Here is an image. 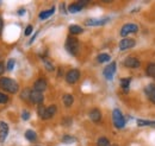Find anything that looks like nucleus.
<instances>
[{
    "label": "nucleus",
    "instance_id": "nucleus-1",
    "mask_svg": "<svg viewBox=\"0 0 155 146\" xmlns=\"http://www.w3.org/2000/svg\"><path fill=\"white\" fill-rule=\"evenodd\" d=\"M0 88H2L4 90L8 91V93H17L18 91V84L16 81H13L12 78H8V77H1L0 78Z\"/></svg>",
    "mask_w": 155,
    "mask_h": 146
},
{
    "label": "nucleus",
    "instance_id": "nucleus-2",
    "mask_svg": "<svg viewBox=\"0 0 155 146\" xmlns=\"http://www.w3.org/2000/svg\"><path fill=\"white\" fill-rule=\"evenodd\" d=\"M66 50L72 56H77L79 52V40L75 37H68L66 40Z\"/></svg>",
    "mask_w": 155,
    "mask_h": 146
},
{
    "label": "nucleus",
    "instance_id": "nucleus-3",
    "mask_svg": "<svg viewBox=\"0 0 155 146\" xmlns=\"http://www.w3.org/2000/svg\"><path fill=\"white\" fill-rule=\"evenodd\" d=\"M112 121L116 128H123L125 126V119L118 108H115L112 112Z\"/></svg>",
    "mask_w": 155,
    "mask_h": 146
},
{
    "label": "nucleus",
    "instance_id": "nucleus-4",
    "mask_svg": "<svg viewBox=\"0 0 155 146\" xmlns=\"http://www.w3.org/2000/svg\"><path fill=\"white\" fill-rule=\"evenodd\" d=\"M138 31V26L136 24H133V23H129V24H125L123 25L122 30H120V36L122 37H125L130 33H135Z\"/></svg>",
    "mask_w": 155,
    "mask_h": 146
},
{
    "label": "nucleus",
    "instance_id": "nucleus-5",
    "mask_svg": "<svg viewBox=\"0 0 155 146\" xmlns=\"http://www.w3.org/2000/svg\"><path fill=\"white\" fill-rule=\"evenodd\" d=\"M79 78H80V71L77 70V69H72V70H69L68 73L66 74V81L69 84L75 83Z\"/></svg>",
    "mask_w": 155,
    "mask_h": 146
},
{
    "label": "nucleus",
    "instance_id": "nucleus-6",
    "mask_svg": "<svg viewBox=\"0 0 155 146\" xmlns=\"http://www.w3.org/2000/svg\"><path fill=\"white\" fill-rule=\"evenodd\" d=\"M115 73H116V62H112L109 65H106L105 69H104V71H103L106 80H112Z\"/></svg>",
    "mask_w": 155,
    "mask_h": 146
},
{
    "label": "nucleus",
    "instance_id": "nucleus-7",
    "mask_svg": "<svg viewBox=\"0 0 155 146\" xmlns=\"http://www.w3.org/2000/svg\"><path fill=\"white\" fill-rule=\"evenodd\" d=\"M123 64L127 67V68H130V69H136L140 67V61L135 58V57H127L123 62Z\"/></svg>",
    "mask_w": 155,
    "mask_h": 146
},
{
    "label": "nucleus",
    "instance_id": "nucleus-8",
    "mask_svg": "<svg viewBox=\"0 0 155 146\" xmlns=\"http://www.w3.org/2000/svg\"><path fill=\"white\" fill-rule=\"evenodd\" d=\"M87 4H88V1H78V2H74V4L69 5L68 11H69L71 13H77V12H80V11L84 8V6H85V5H87Z\"/></svg>",
    "mask_w": 155,
    "mask_h": 146
},
{
    "label": "nucleus",
    "instance_id": "nucleus-9",
    "mask_svg": "<svg viewBox=\"0 0 155 146\" xmlns=\"http://www.w3.org/2000/svg\"><path fill=\"white\" fill-rule=\"evenodd\" d=\"M136 44V42L134 39H130V38H124L119 42V49L120 50H127V49H130V48H134Z\"/></svg>",
    "mask_w": 155,
    "mask_h": 146
},
{
    "label": "nucleus",
    "instance_id": "nucleus-10",
    "mask_svg": "<svg viewBox=\"0 0 155 146\" xmlns=\"http://www.w3.org/2000/svg\"><path fill=\"white\" fill-rule=\"evenodd\" d=\"M30 100L31 102L34 103H37V105H42L43 100H44V96L41 91H36V90H31V94H30Z\"/></svg>",
    "mask_w": 155,
    "mask_h": 146
},
{
    "label": "nucleus",
    "instance_id": "nucleus-11",
    "mask_svg": "<svg viewBox=\"0 0 155 146\" xmlns=\"http://www.w3.org/2000/svg\"><path fill=\"white\" fill-rule=\"evenodd\" d=\"M144 93L148 96V99L155 105V84H148L144 88Z\"/></svg>",
    "mask_w": 155,
    "mask_h": 146
},
{
    "label": "nucleus",
    "instance_id": "nucleus-12",
    "mask_svg": "<svg viewBox=\"0 0 155 146\" xmlns=\"http://www.w3.org/2000/svg\"><path fill=\"white\" fill-rule=\"evenodd\" d=\"M7 134H8V126L6 122L4 121H0V141L4 143L5 139L7 138Z\"/></svg>",
    "mask_w": 155,
    "mask_h": 146
},
{
    "label": "nucleus",
    "instance_id": "nucleus-13",
    "mask_svg": "<svg viewBox=\"0 0 155 146\" xmlns=\"http://www.w3.org/2000/svg\"><path fill=\"white\" fill-rule=\"evenodd\" d=\"M45 88H47V81L44 78H38L34 84V90L36 91L42 93L43 90H45Z\"/></svg>",
    "mask_w": 155,
    "mask_h": 146
},
{
    "label": "nucleus",
    "instance_id": "nucleus-14",
    "mask_svg": "<svg viewBox=\"0 0 155 146\" xmlns=\"http://www.w3.org/2000/svg\"><path fill=\"white\" fill-rule=\"evenodd\" d=\"M109 21V18L105 19H87L85 21L86 25H90V26H97V25H104Z\"/></svg>",
    "mask_w": 155,
    "mask_h": 146
},
{
    "label": "nucleus",
    "instance_id": "nucleus-15",
    "mask_svg": "<svg viewBox=\"0 0 155 146\" xmlns=\"http://www.w3.org/2000/svg\"><path fill=\"white\" fill-rule=\"evenodd\" d=\"M90 119H91L93 122H99L100 119H101V113H100V110H97V108L91 110V112H90Z\"/></svg>",
    "mask_w": 155,
    "mask_h": 146
},
{
    "label": "nucleus",
    "instance_id": "nucleus-16",
    "mask_svg": "<svg viewBox=\"0 0 155 146\" xmlns=\"http://www.w3.org/2000/svg\"><path fill=\"white\" fill-rule=\"evenodd\" d=\"M56 110H58V108H56V106H49L47 110H45V113H44V116L42 118V119H50V118H53L54 115H55V113H56Z\"/></svg>",
    "mask_w": 155,
    "mask_h": 146
},
{
    "label": "nucleus",
    "instance_id": "nucleus-17",
    "mask_svg": "<svg viewBox=\"0 0 155 146\" xmlns=\"http://www.w3.org/2000/svg\"><path fill=\"white\" fill-rule=\"evenodd\" d=\"M54 12H55V7H51V8L47 10V11H42V12L39 13V19H41V20L48 19L50 16H53V14H54Z\"/></svg>",
    "mask_w": 155,
    "mask_h": 146
},
{
    "label": "nucleus",
    "instance_id": "nucleus-18",
    "mask_svg": "<svg viewBox=\"0 0 155 146\" xmlns=\"http://www.w3.org/2000/svg\"><path fill=\"white\" fill-rule=\"evenodd\" d=\"M146 73L149 77L154 78L155 80V63H149L146 68Z\"/></svg>",
    "mask_w": 155,
    "mask_h": 146
},
{
    "label": "nucleus",
    "instance_id": "nucleus-19",
    "mask_svg": "<svg viewBox=\"0 0 155 146\" xmlns=\"http://www.w3.org/2000/svg\"><path fill=\"white\" fill-rule=\"evenodd\" d=\"M137 126H150V127L155 128V121L152 120H143V119H138L137 120Z\"/></svg>",
    "mask_w": 155,
    "mask_h": 146
},
{
    "label": "nucleus",
    "instance_id": "nucleus-20",
    "mask_svg": "<svg viewBox=\"0 0 155 146\" xmlns=\"http://www.w3.org/2000/svg\"><path fill=\"white\" fill-rule=\"evenodd\" d=\"M73 101H74V99L71 94H64L63 95V103H64L66 107H71L73 105Z\"/></svg>",
    "mask_w": 155,
    "mask_h": 146
},
{
    "label": "nucleus",
    "instance_id": "nucleus-21",
    "mask_svg": "<svg viewBox=\"0 0 155 146\" xmlns=\"http://www.w3.org/2000/svg\"><path fill=\"white\" fill-rule=\"evenodd\" d=\"M25 138H26L28 140H30V141H35V140L37 139V134H36V132H34V131H31V129H28V131L25 132Z\"/></svg>",
    "mask_w": 155,
    "mask_h": 146
},
{
    "label": "nucleus",
    "instance_id": "nucleus-22",
    "mask_svg": "<svg viewBox=\"0 0 155 146\" xmlns=\"http://www.w3.org/2000/svg\"><path fill=\"white\" fill-rule=\"evenodd\" d=\"M84 30H82V27H80L79 25H71L69 26V32L72 33V35H79V33H81Z\"/></svg>",
    "mask_w": 155,
    "mask_h": 146
},
{
    "label": "nucleus",
    "instance_id": "nucleus-23",
    "mask_svg": "<svg viewBox=\"0 0 155 146\" xmlns=\"http://www.w3.org/2000/svg\"><path fill=\"white\" fill-rule=\"evenodd\" d=\"M97 146H110V141H109V139H107V138L101 137V138H99V139H98Z\"/></svg>",
    "mask_w": 155,
    "mask_h": 146
},
{
    "label": "nucleus",
    "instance_id": "nucleus-24",
    "mask_svg": "<svg viewBox=\"0 0 155 146\" xmlns=\"http://www.w3.org/2000/svg\"><path fill=\"white\" fill-rule=\"evenodd\" d=\"M98 62L99 63H104V62H109L110 61V55L109 54H100L98 56Z\"/></svg>",
    "mask_w": 155,
    "mask_h": 146
},
{
    "label": "nucleus",
    "instance_id": "nucleus-25",
    "mask_svg": "<svg viewBox=\"0 0 155 146\" xmlns=\"http://www.w3.org/2000/svg\"><path fill=\"white\" fill-rule=\"evenodd\" d=\"M130 82H131V78H122L120 80V86H122V88H124L125 90L129 88V86H130Z\"/></svg>",
    "mask_w": 155,
    "mask_h": 146
},
{
    "label": "nucleus",
    "instance_id": "nucleus-26",
    "mask_svg": "<svg viewBox=\"0 0 155 146\" xmlns=\"http://www.w3.org/2000/svg\"><path fill=\"white\" fill-rule=\"evenodd\" d=\"M62 141H63L64 144H71V143H74V141H75V138H74V137H71V135H64V137L62 138Z\"/></svg>",
    "mask_w": 155,
    "mask_h": 146
},
{
    "label": "nucleus",
    "instance_id": "nucleus-27",
    "mask_svg": "<svg viewBox=\"0 0 155 146\" xmlns=\"http://www.w3.org/2000/svg\"><path fill=\"white\" fill-rule=\"evenodd\" d=\"M7 101H8V96H7L6 94H4V93H0V103L4 105V103H6Z\"/></svg>",
    "mask_w": 155,
    "mask_h": 146
},
{
    "label": "nucleus",
    "instance_id": "nucleus-28",
    "mask_svg": "<svg viewBox=\"0 0 155 146\" xmlns=\"http://www.w3.org/2000/svg\"><path fill=\"white\" fill-rule=\"evenodd\" d=\"M15 64H16V62H15V59H8V62H7V67H6V69L7 70H12L13 68H15Z\"/></svg>",
    "mask_w": 155,
    "mask_h": 146
},
{
    "label": "nucleus",
    "instance_id": "nucleus-29",
    "mask_svg": "<svg viewBox=\"0 0 155 146\" xmlns=\"http://www.w3.org/2000/svg\"><path fill=\"white\" fill-rule=\"evenodd\" d=\"M30 94H31V90L30 89H25V90H23L21 93V99H30Z\"/></svg>",
    "mask_w": 155,
    "mask_h": 146
},
{
    "label": "nucleus",
    "instance_id": "nucleus-30",
    "mask_svg": "<svg viewBox=\"0 0 155 146\" xmlns=\"http://www.w3.org/2000/svg\"><path fill=\"white\" fill-rule=\"evenodd\" d=\"M44 64H45L47 70H49V71H53V70H54V65H53L48 59H44Z\"/></svg>",
    "mask_w": 155,
    "mask_h": 146
},
{
    "label": "nucleus",
    "instance_id": "nucleus-31",
    "mask_svg": "<svg viewBox=\"0 0 155 146\" xmlns=\"http://www.w3.org/2000/svg\"><path fill=\"white\" fill-rule=\"evenodd\" d=\"M45 110H47V108H45L43 105H39V106H38V115L41 116V118H43V116H44Z\"/></svg>",
    "mask_w": 155,
    "mask_h": 146
},
{
    "label": "nucleus",
    "instance_id": "nucleus-32",
    "mask_svg": "<svg viewBox=\"0 0 155 146\" xmlns=\"http://www.w3.org/2000/svg\"><path fill=\"white\" fill-rule=\"evenodd\" d=\"M31 32H32V25H28V26H26V29H25L24 35H25V36H30V35H31Z\"/></svg>",
    "mask_w": 155,
    "mask_h": 146
},
{
    "label": "nucleus",
    "instance_id": "nucleus-33",
    "mask_svg": "<svg viewBox=\"0 0 155 146\" xmlns=\"http://www.w3.org/2000/svg\"><path fill=\"white\" fill-rule=\"evenodd\" d=\"M29 118H30L29 112H28V110H24V112H23V114H21V119H23V120H28Z\"/></svg>",
    "mask_w": 155,
    "mask_h": 146
},
{
    "label": "nucleus",
    "instance_id": "nucleus-34",
    "mask_svg": "<svg viewBox=\"0 0 155 146\" xmlns=\"http://www.w3.org/2000/svg\"><path fill=\"white\" fill-rule=\"evenodd\" d=\"M5 64L2 63V62H0V75H2L4 74V71H5Z\"/></svg>",
    "mask_w": 155,
    "mask_h": 146
},
{
    "label": "nucleus",
    "instance_id": "nucleus-35",
    "mask_svg": "<svg viewBox=\"0 0 155 146\" xmlns=\"http://www.w3.org/2000/svg\"><path fill=\"white\" fill-rule=\"evenodd\" d=\"M2 27H4V23H2V19L0 17V35H1V31H2Z\"/></svg>",
    "mask_w": 155,
    "mask_h": 146
},
{
    "label": "nucleus",
    "instance_id": "nucleus-36",
    "mask_svg": "<svg viewBox=\"0 0 155 146\" xmlns=\"http://www.w3.org/2000/svg\"><path fill=\"white\" fill-rule=\"evenodd\" d=\"M18 13H19V14H23V13H25V10H20Z\"/></svg>",
    "mask_w": 155,
    "mask_h": 146
}]
</instances>
